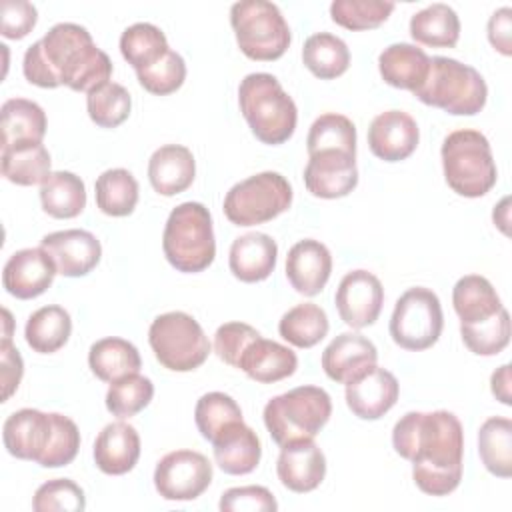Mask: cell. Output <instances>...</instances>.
Instances as JSON below:
<instances>
[{
	"mask_svg": "<svg viewBox=\"0 0 512 512\" xmlns=\"http://www.w3.org/2000/svg\"><path fill=\"white\" fill-rule=\"evenodd\" d=\"M148 342L156 360L172 372L200 368L210 354V342L202 326L186 312H166L152 320Z\"/></svg>",
	"mask_w": 512,
	"mask_h": 512,
	"instance_id": "obj_9",
	"label": "cell"
},
{
	"mask_svg": "<svg viewBox=\"0 0 512 512\" xmlns=\"http://www.w3.org/2000/svg\"><path fill=\"white\" fill-rule=\"evenodd\" d=\"M328 328L330 324L326 312L314 302L296 304L278 322L280 336L296 348L316 346L320 340H324Z\"/></svg>",
	"mask_w": 512,
	"mask_h": 512,
	"instance_id": "obj_39",
	"label": "cell"
},
{
	"mask_svg": "<svg viewBox=\"0 0 512 512\" xmlns=\"http://www.w3.org/2000/svg\"><path fill=\"white\" fill-rule=\"evenodd\" d=\"M378 70L386 84L414 94L426 82L430 56L414 44H390L378 56Z\"/></svg>",
	"mask_w": 512,
	"mask_h": 512,
	"instance_id": "obj_28",
	"label": "cell"
},
{
	"mask_svg": "<svg viewBox=\"0 0 512 512\" xmlns=\"http://www.w3.org/2000/svg\"><path fill=\"white\" fill-rule=\"evenodd\" d=\"M0 378H2V402H8L10 396L18 390L22 374H24V362L18 352V348L12 344V338H2L0 342Z\"/></svg>",
	"mask_w": 512,
	"mask_h": 512,
	"instance_id": "obj_53",
	"label": "cell"
},
{
	"mask_svg": "<svg viewBox=\"0 0 512 512\" xmlns=\"http://www.w3.org/2000/svg\"><path fill=\"white\" fill-rule=\"evenodd\" d=\"M238 104L252 134L262 144L278 146L292 138L298 110L276 76L268 72L244 76L238 86Z\"/></svg>",
	"mask_w": 512,
	"mask_h": 512,
	"instance_id": "obj_3",
	"label": "cell"
},
{
	"mask_svg": "<svg viewBox=\"0 0 512 512\" xmlns=\"http://www.w3.org/2000/svg\"><path fill=\"white\" fill-rule=\"evenodd\" d=\"M132 98L122 84L106 82L86 94V110L90 120L100 128H116L128 116Z\"/></svg>",
	"mask_w": 512,
	"mask_h": 512,
	"instance_id": "obj_42",
	"label": "cell"
},
{
	"mask_svg": "<svg viewBox=\"0 0 512 512\" xmlns=\"http://www.w3.org/2000/svg\"><path fill=\"white\" fill-rule=\"evenodd\" d=\"M488 40L504 56L512 54V10L508 6L496 10L488 20Z\"/></svg>",
	"mask_w": 512,
	"mask_h": 512,
	"instance_id": "obj_54",
	"label": "cell"
},
{
	"mask_svg": "<svg viewBox=\"0 0 512 512\" xmlns=\"http://www.w3.org/2000/svg\"><path fill=\"white\" fill-rule=\"evenodd\" d=\"M276 258L278 246L272 236L264 232H248L232 242L228 266L234 278L254 284L266 280L274 272Z\"/></svg>",
	"mask_w": 512,
	"mask_h": 512,
	"instance_id": "obj_25",
	"label": "cell"
},
{
	"mask_svg": "<svg viewBox=\"0 0 512 512\" xmlns=\"http://www.w3.org/2000/svg\"><path fill=\"white\" fill-rule=\"evenodd\" d=\"M72 334V318L70 314L58 306H42L28 316L24 338L26 344L38 354L58 352Z\"/></svg>",
	"mask_w": 512,
	"mask_h": 512,
	"instance_id": "obj_34",
	"label": "cell"
},
{
	"mask_svg": "<svg viewBox=\"0 0 512 512\" xmlns=\"http://www.w3.org/2000/svg\"><path fill=\"white\" fill-rule=\"evenodd\" d=\"M212 482V464L196 450H174L160 458L154 488L164 500H196Z\"/></svg>",
	"mask_w": 512,
	"mask_h": 512,
	"instance_id": "obj_12",
	"label": "cell"
},
{
	"mask_svg": "<svg viewBox=\"0 0 512 512\" xmlns=\"http://www.w3.org/2000/svg\"><path fill=\"white\" fill-rule=\"evenodd\" d=\"M58 274L56 264L42 248H24L14 252L2 270V284L18 300H30L44 294Z\"/></svg>",
	"mask_w": 512,
	"mask_h": 512,
	"instance_id": "obj_18",
	"label": "cell"
},
{
	"mask_svg": "<svg viewBox=\"0 0 512 512\" xmlns=\"http://www.w3.org/2000/svg\"><path fill=\"white\" fill-rule=\"evenodd\" d=\"M332 272L330 250L320 240H300L286 256V278L304 296H316L326 286Z\"/></svg>",
	"mask_w": 512,
	"mask_h": 512,
	"instance_id": "obj_22",
	"label": "cell"
},
{
	"mask_svg": "<svg viewBox=\"0 0 512 512\" xmlns=\"http://www.w3.org/2000/svg\"><path fill=\"white\" fill-rule=\"evenodd\" d=\"M460 336L466 348L478 356H496L510 342V316L502 308L496 316L476 324H460Z\"/></svg>",
	"mask_w": 512,
	"mask_h": 512,
	"instance_id": "obj_45",
	"label": "cell"
},
{
	"mask_svg": "<svg viewBox=\"0 0 512 512\" xmlns=\"http://www.w3.org/2000/svg\"><path fill=\"white\" fill-rule=\"evenodd\" d=\"M478 454L484 468L498 476H512V422L504 416L488 418L478 430Z\"/></svg>",
	"mask_w": 512,
	"mask_h": 512,
	"instance_id": "obj_37",
	"label": "cell"
},
{
	"mask_svg": "<svg viewBox=\"0 0 512 512\" xmlns=\"http://www.w3.org/2000/svg\"><path fill=\"white\" fill-rule=\"evenodd\" d=\"M420 140L416 120L402 110L378 114L368 128L370 152L384 162H400L414 154Z\"/></svg>",
	"mask_w": 512,
	"mask_h": 512,
	"instance_id": "obj_19",
	"label": "cell"
},
{
	"mask_svg": "<svg viewBox=\"0 0 512 512\" xmlns=\"http://www.w3.org/2000/svg\"><path fill=\"white\" fill-rule=\"evenodd\" d=\"M40 202L52 218H76L86 208V186L74 172H52L40 184Z\"/></svg>",
	"mask_w": 512,
	"mask_h": 512,
	"instance_id": "obj_33",
	"label": "cell"
},
{
	"mask_svg": "<svg viewBox=\"0 0 512 512\" xmlns=\"http://www.w3.org/2000/svg\"><path fill=\"white\" fill-rule=\"evenodd\" d=\"M446 184L464 198H480L488 194L498 170L488 138L478 130H454L440 148Z\"/></svg>",
	"mask_w": 512,
	"mask_h": 512,
	"instance_id": "obj_4",
	"label": "cell"
},
{
	"mask_svg": "<svg viewBox=\"0 0 512 512\" xmlns=\"http://www.w3.org/2000/svg\"><path fill=\"white\" fill-rule=\"evenodd\" d=\"M2 14V36L20 40L32 32L38 20L36 8L26 0H4L0 4Z\"/></svg>",
	"mask_w": 512,
	"mask_h": 512,
	"instance_id": "obj_52",
	"label": "cell"
},
{
	"mask_svg": "<svg viewBox=\"0 0 512 512\" xmlns=\"http://www.w3.org/2000/svg\"><path fill=\"white\" fill-rule=\"evenodd\" d=\"M308 156L318 150H342L348 154H356V126L350 118L328 112L318 116L306 138Z\"/></svg>",
	"mask_w": 512,
	"mask_h": 512,
	"instance_id": "obj_41",
	"label": "cell"
},
{
	"mask_svg": "<svg viewBox=\"0 0 512 512\" xmlns=\"http://www.w3.org/2000/svg\"><path fill=\"white\" fill-rule=\"evenodd\" d=\"M332 400L320 386H298L274 396L264 406V424L272 440L284 446L292 440L314 438L330 420Z\"/></svg>",
	"mask_w": 512,
	"mask_h": 512,
	"instance_id": "obj_7",
	"label": "cell"
},
{
	"mask_svg": "<svg viewBox=\"0 0 512 512\" xmlns=\"http://www.w3.org/2000/svg\"><path fill=\"white\" fill-rule=\"evenodd\" d=\"M376 346L358 332L338 334L322 352V368L326 376L338 384H350L372 366H376Z\"/></svg>",
	"mask_w": 512,
	"mask_h": 512,
	"instance_id": "obj_20",
	"label": "cell"
},
{
	"mask_svg": "<svg viewBox=\"0 0 512 512\" xmlns=\"http://www.w3.org/2000/svg\"><path fill=\"white\" fill-rule=\"evenodd\" d=\"M54 414V434L50 446L42 460L38 462L42 468H60L70 464L80 450V430L74 420L64 414Z\"/></svg>",
	"mask_w": 512,
	"mask_h": 512,
	"instance_id": "obj_49",
	"label": "cell"
},
{
	"mask_svg": "<svg viewBox=\"0 0 512 512\" xmlns=\"http://www.w3.org/2000/svg\"><path fill=\"white\" fill-rule=\"evenodd\" d=\"M2 316H4V336L2 338H12V316L6 308L2 310Z\"/></svg>",
	"mask_w": 512,
	"mask_h": 512,
	"instance_id": "obj_57",
	"label": "cell"
},
{
	"mask_svg": "<svg viewBox=\"0 0 512 512\" xmlns=\"http://www.w3.org/2000/svg\"><path fill=\"white\" fill-rule=\"evenodd\" d=\"M140 458V436L128 422L106 424L94 440V462L108 476L130 472Z\"/></svg>",
	"mask_w": 512,
	"mask_h": 512,
	"instance_id": "obj_23",
	"label": "cell"
},
{
	"mask_svg": "<svg viewBox=\"0 0 512 512\" xmlns=\"http://www.w3.org/2000/svg\"><path fill=\"white\" fill-rule=\"evenodd\" d=\"M358 184L356 154L342 150H318L304 168L306 190L324 200L348 196Z\"/></svg>",
	"mask_w": 512,
	"mask_h": 512,
	"instance_id": "obj_14",
	"label": "cell"
},
{
	"mask_svg": "<svg viewBox=\"0 0 512 512\" xmlns=\"http://www.w3.org/2000/svg\"><path fill=\"white\" fill-rule=\"evenodd\" d=\"M162 250L166 260L186 274L206 270L216 256L212 216L200 202L178 204L164 226Z\"/></svg>",
	"mask_w": 512,
	"mask_h": 512,
	"instance_id": "obj_5",
	"label": "cell"
},
{
	"mask_svg": "<svg viewBox=\"0 0 512 512\" xmlns=\"http://www.w3.org/2000/svg\"><path fill=\"white\" fill-rule=\"evenodd\" d=\"M410 36L424 46L454 48L460 38V18L448 4H430L410 18Z\"/></svg>",
	"mask_w": 512,
	"mask_h": 512,
	"instance_id": "obj_35",
	"label": "cell"
},
{
	"mask_svg": "<svg viewBox=\"0 0 512 512\" xmlns=\"http://www.w3.org/2000/svg\"><path fill=\"white\" fill-rule=\"evenodd\" d=\"M24 78L40 88L68 86L74 92H90L112 76V62L100 50L90 32L74 22L52 26L38 42L28 46L22 60Z\"/></svg>",
	"mask_w": 512,
	"mask_h": 512,
	"instance_id": "obj_2",
	"label": "cell"
},
{
	"mask_svg": "<svg viewBox=\"0 0 512 512\" xmlns=\"http://www.w3.org/2000/svg\"><path fill=\"white\" fill-rule=\"evenodd\" d=\"M54 434V414L36 408H22L12 412L2 426L4 448L10 456L20 460L40 462L46 454Z\"/></svg>",
	"mask_w": 512,
	"mask_h": 512,
	"instance_id": "obj_16",
	"label": "cell"
},
{
	"mask_svg": "<svg viewBox=\"0 0 512 512\" xmlns=\"http://www.w3.org/2000/svg\"><path fill=\"white\" fill-rule=\"evenodd\" d=\"M490 388H492V394L496 396V400H500L506 406L512 404V396H510V364H502L498 370H494V374L490 378Z\"/></svg>",
	"mask_w": 512,
	"mask_h": 512,
	"instance_id": "obj_55",
	"label": "cell"
},
{
	"mask_svg": "<svg viewBox=\"0 0 512 512\" xmlns=\"http://www.w3.org/2000/svg\"><path fill=\"white\" fill-rule=\"evenodd\" d=\"M40 248L52 258L58 274L68 278L86 276L98 266L102 256L100 240L80 228L50 232L40 240Z\"/></svg>",
	"mask_w": 512,
	"mask_h": 512,
	"instance_id": "obj_15",
	"label": "cell"
},
{
	"mask_svg": "<svg viewBox=\"0 0 512 512\" xmlns=\"http://www.w3.org/2000/svg\"><path fill=\"white\" fill-rule=\"evenodd\" d=\"M452 304L460 324H476L490 320L504 306L488 278L480 274L462 276L452 288Z\"/></svg>",
	"mask_w": 512,
	"mask_h": 512,
	"instance_id": "obj_29",
	"label": "cell"
},
{
	"mask_svg": "<svg viewBox=\"0 0 512 512\" xmlns=\"http://www.w3.org/2000/svg\"><path fill=\"white\" fill-rule=\"evenodd\" d=\"M88 366L92 374L102 382H116L128 374H134L142 366L138 348L116 336L96 340L88 350Z\"/></svg>",
	"mask_w": 512,
	"mask_h": 512,
	"instance_id": "obj_30",
	"label": "cell"
},
{
	"mask_svg": "<svg viewBox=\"0 0 512 512\" xmlns=\"http://www.w3.org/2000/svg\"><path fill=\"white\" fill-rule=\"evenodd\" d=\"M194 420L202 438L212 442L226 426L242 420V410L232 396L224 392H208L196 402Z\"/></svg>",
	"mask_w": 512,
	"mask_h": 512,
	"instance_id": "obj_44",
	"label": "cell"
},
{
	"mask_svg": "<svg viewBox=\"0 0 512 512\" xmlns=\"http://www.w3.org/2000/svg\"><path fill=\"white\" fill-rule=\"evenodd\" d=\"M230 24L240 52L250 60H278L292 40L280 8L268 0H242L232 4Z\"/></svg>",
	"mask_w": 512,
	"mask_h": 512,
	"instance_id": "obj_8",
	"label": "cell"
},
{
	"mask_svg": "<svg viewBox=\"0 0 512 512\" xmlns=\"http://www.w3.org/2000/svg\"><path fill=\"white\" fill-rule=\"evenodd\" d=\"M398 394L400 384L396 376L378 366H372L360 378L346 384V404L362 420L382 418L396 404Z\"/></svg>",
	"mask_w": 512,
	"mask_h": 512,
	"instance_id": "obj_21",
	"label": "cell"
},
{
	"mask_svg": "<svg viewBox=\"0 0 512 512\" xmlns=\"http://www.w3.org/2000/svg\"><path fill=\"white\" fill-rule=\"evenodd\" d=\"M292 204V186L278 172H260L234 184L224 196V216L236 226L264 224Z\"/></svg>",
	"mask_w": 512,
	"mask_h": 512,
	"instance_id": "obj_10",
	"label": "cell"
},
{
	"mask_svg": "<svg viewBox=\"0 0 512 512\" xmlns=\"http://www.w3.org/2000/svg\"><path fill=\"white\" fill-rule=\"evenodd\" d=\"M154 396V384L150 378L134 372L116 382H110L106 392V408L112 416L124 420L144 410Z\"/></svg>",
	"mask_w": 512,
	"mask_h": 512,
	"instance_id": "obj_43",
	"label": "cell"
},
{
	"mask_svg": "<svg viewBox=\"0 0 512 512\" xmlns=\"http://www.w3.org/2000/svg\"><path fill=\"white\" fill-rule=\"evenodd\" d=\"M36 512H80L86 508L84 490L70 478H54L38 486L32 498Z\"/></svg>",
	"mask_w": 512,
	"mask_h": 512,
	"instance_id": "obj_48",
	"label": "cell"
},
{
	"mask_svg": "<svg viewBox=\"0 0 512 512\" xmlns=\"http://www.w3.org/2000/svg\"><path fill=\"white\" fill-rule=\"evenodd\" d=\"M50 166V152L42 142H26L2 148V176L12 184H42L52 174Z\"/></svg>",
	"mask_w": 512,
	"mask_h": 512,
	"instance_id": "obj_32",
	"label": "cell"
},
{
	"mask_svg": "<svg viewBox=\"0 0 512 512\" xmlns=\"http://www.w3.org/2000/svg\"><path fill=\"white\" fill-rule=\"evenodd\" d=\"M222 512H274L278 502L264 486H238L230 488L220 498Z\"/></svg>",
	"mask_w": 512,
	"mask_h": 512,
	"instance_id": "obj_51",
	"label": "cell"
},
{
	"mask_svg": "<svg viewBox=\"0 0 512 512\" xmlns=\"http://www.w3.org/2000/svg\"><path fill=\"white\" fill-rule=\"evenodd\" d=\"M394 2L384 0H334L330 18L346 30H372L388 20Z\"/></svg>",
	"mask_w": 512,
	"mask_h": 512,
	"instance_id": "obj_46",
	"label": "cell"
},
{
	"mask_svg": "<svg viewBox=\"0 0 512 512\" xmlns=\"http://www.w3.org/2000/svg\"><path fill=\"white\" fill-rule=\"evenodd\" d=\"M196 176V160L190 148L166 144L154 150L148 160V180L162 196H176L188 190Z\"/></svg>",
	"mask_w": 512,
	"mask_h": 512,
	"instance_id": "obj_26",
	"label": "cell"
},
{
	"mask_svg": "<svg viewBox=\"0 0 512 512\" xmlns=\"http://www.w3.org/2000/svg\"><path fill=\"white\" fill-rule=\"evenodd\" d=\"M140 86L156 96H168L172 92H176L184 80H186V62L184 58L174 52L168 50L156 64L138 70L136 72Z\"/></svg>",
	"mask_w": 512,
	"mask_h": 512,
	"instance_id": "obj_47",
	"label": "cell"
},
{
	"mask_svg": "<svg viewBox=\"0 0 512 512\" xmlns=\"http://www.w3.org/2000/svg\"><path fill=\"white\" fill-rule=\"evenodd\" d=\"M302 62L316 78L334 80L348 70L350 50L342 38L330 32H318L306 38Z\"/></svg>",
	"mask_w": 512,
	"mask_h": 512,
	"instance_id": "obj_36",
	"label": "cell"
},
{
	"mask_svg": "<svg viewBox=\"0 0 512 512\" xmlns=\"http://www.w3.org/2000/svg\"><path fill=\"white\" fill-rule=\"evenodd\" d=\"M2 148L26 142H42L46 134V114L42 106L26 98H10L2 104Z\"/></svg>",
	"mask_w": 512,
	"mask_h": 512,
	"instance_id": "obj_31",
	"label": "cell"
},
{
	"mask_svg": "<svg viewBox=\"0 0 512 512\" xmlns=\"http://www.w3.org/2000/svg\"><path fill=\"white\" fill-rule=\"evenodd\" d=\"M444 328V314L438 296L424 286L408 288L394 306L390 336L404 350L420 352L432 348Z\"/></svg>",
	"mask_w": 512,
	"mask_h": 512,
	"instance_id": "obj_11",
	"label": "cell"
},
{
	"mask_svg": "<svg viewBox=\"0 0 512 512\" xmlns=\"http://www.w3.org/2000/svg\"><path fill=\"white\" fill-rule=\"evenodd\" d=\"M414 96L448 114L474 116L486 106L488 86L482 74L470 64L446 56H434L430 58L426 82L414 92Z\"/></svg>",
	"mask_w": 512,
	"mask_h": 512,
	"instance_id": "obj_6",
	"label": "cell"
},
{
	"mask_svg": "<svg viewBox=\"0 0 512 512\" xmlns=\"http://www.w3.org/2000/svg\"><path fill=\"white\" fill-rule=\"evenodd\" d=\"M334 302L342 322L350 328L372 326L384 304L382 282L368 270H352L340 280Z\"/></svg>",
	"mask_w": 512,
	"mask_h": 512,
	"instance_id": "obj_13",
	"label": "cell"
},
{
	"mask_svg": "<svg viewBox=\"0 0 512 512\" xmlns=\"http://www.w3.org/2000/svg\"><path fill=\"white\" fill-rule=\"evenodd\" d=\"M168 50L164 32L148 22L132 24L120 36V54L136 72L156 64Z\"/></svg>",
	"mask_w": 512,
	"mask_h": 512,
	"instance_id": "obj_40",
	"label": "cell"
},
{
	"mask_svg": "<svg viewBox=\"0 0 512 512\" xmlns=\"http://www.w3.org/2000/svg\"><path fill=\"white\" fill-rule=\"evenodd\" d=\"M214 460L218 468L232 476H244L256 470L262 456V444L256 432L240 422L226 426L214 440Z\"/></svg>",
	"mask_w": 512,
	"mask_h": 512,
	"instance_id": "obj_24",
	"label": "cell"
},
{
	"mask_svg": "<svg viewBox=\"0 0 512 512\" xmlns=\"http://www.w3.org/2000/svg\"><path fill=\"white\" fill-rule=\"evenodd\" d=\"M260 332L244 322H226L214 334V352L228 366L238 368L240 356L252 344Z\"/></svg>",
	"mask_w": 512,
	"mask_h": 512,
	"instance_id": "obj_50",
	"label": "cell"
},
{
	"mask_svg": "<svg viewBox=\"0 0 512 512\" xmlns=\"http://www.w3.org/2000/svg\"><path fill=\"white\" fill-rule=\"evenodd\" d=\"M392 446L412 462L414 484L430 496H448L462 480L464 430L448 410L408 412L392 430Z\"/></svg>",
	"mask_w": 512,
	"mask_h": 512,
	"instance_id": "obj_1",
	"label": "cell"
},
{
	"mask_svg": "<svg viewBox=\"0 0 512 512\" xmlns=\"http://www.w3.org/2000/svg\"><path fill=\"white\" fill-rule=\"evenodd\" d=\"M238 368L254 382L274 384L296 372L298 358L288 346L258 336L240 356Z\"/></svg>",
	"mask_w": 512,
	"mask_h": 512,
	"instance_id": "obj_27",
	"label": "cell"
},
{
	"mask_svg": "<svg viewBox=\"0 0 512 512\" xmlns=\"http://www.w3.org/2000/svg\"><path fill=\"white\" fill-rule=\"evenodd\" d=\"M508 198H504L496 208H494V214H492V218H494V224H498V228L504 232V234H508V228H506V224H508Z\"/></svg>",
	"mask_w": 512,
	"mask_h": 512,
	"instance_id": "obj_56",
	"label": "cell"
},
{
	"mask_svg": "<svg viewBox=\"0 0 512 512\" xmlns=\"http://www.w3.org/2000/svg\"><path fill=\"white\" fill-rule=\"evenodd\" d=\"M276 474L284 488L306 494L316 490L326 476V458L314 438L292 440L280 446Z\"/></svg>",
	"mask_w": 512,
	"mask_h": 512,
	"instance_id": "obj_17",
	"label": "cell"
},
{
	"mask_svg": "<svg viewBox=\"0 0 512 512\" xmlns=\"http://www.w3.org/2000/svg\"><path fill=\"white\" fill-rule=\"evenodd\" d=\"M94 190L96 206L106 216H128L138 204V182L132 172L124 168H110L102 172L94 184Z\"/></svg>",
	"mask_w": 512,
	"mask_h": 512,
	"instance_id": "obj_38",
	"label": "cell"
}]
</instances>
